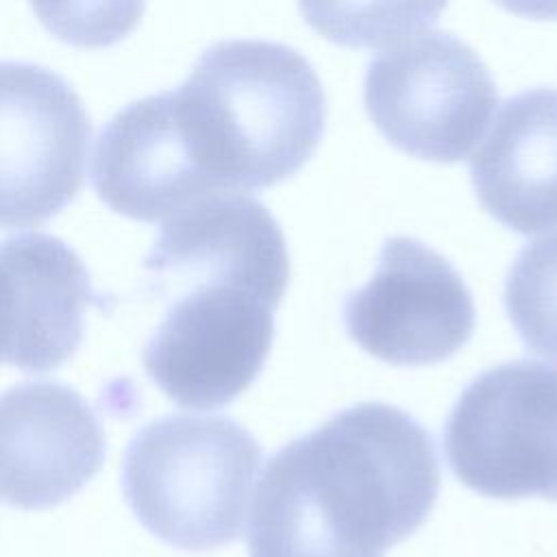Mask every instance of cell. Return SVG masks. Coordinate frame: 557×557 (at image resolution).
Wrapping results in <instances>:
<instances>
[{"instance_id": "14", "label": "cell", "mask_w": 557, "mask_h": 557, "mask_svg": "<svg viewBox=\"0 0 557 557\" xmlns=\"http://www.w3.org/2000/svg\"><path fill=\"white\" fill-rule=\"evenodd\" d=\"M503 298L524 346L557 359V231L522 246L509 265Z\"/></svg>"}, {"instance_id": "6", "label": "cell", "mask_w": 557, "mask_h": 557, "mask_svg": "<svg viewBox=\"0 0 557 557\" xmlns=\"http://www.w3.org/2000/svg\"><path fill=\"white\" fill-rule=\"evenodd\" d=\"M144 344L146 374L176 405L218 409L259 376L274 339L281 298L233 281H194L168 294Z\"/></svg>"}, {"instance_id": "11", "label": "cell", "mask_w": 557, "mask_h": 557, "mask_svg": "<svg viewBox=\"0 0 557 557\" xmlns=\"http://www.w3.org/2000/svg\"><path fill=\"white\" fill-rule=\"evenodd\" d=\"M78 252L50 233L0 242V361L24 372L59 368L78 348L89 307L102 305Z\"/></svg>"}, {"instance_id": "9", "label": "cell", "mask_w": 557, "mask_h": 557, "mask_svg": "<svg viewBox=\"0 0 557 557\" xmlns=\"http://www.w3.org/2000/svg\"><path fill=\"white\" fill-rule=\"evenodd\" d=\"M107 440L94 407L59 381H24L0 394V500L48 509L102 468Z\"/></svg>"}, {"instance_id": "1", "label": "cell", "mask_w": 557, "mask_h": 557, "mask_svg": "<svg viewBox=\"0 0 557 557\" xmlns=\"http://www.w3.org/2000/svg\"><path fill=\"white\" fill-rule=\"evenodd\" d=\"M431 433L387 403H357L278 448L259 479L250 557H385L431 513Z\"/></svg>"}, {"instance_id": "2", "label": "cell", "mask_w": 557, "mask_h": 557, "mask_svg": "<svg viewBox=\"0 0 557 557\" xmlns=\"http://www.w3.org/2000/svg\"><path fill=\"white\" fill-rule=\"evenodd\" d=\"M168 94L178 137L209 191L289 178L324 133L322 83L296 48L278 41H215Z\"/></svg>"}, {"instance_id": "3", "label": "cell", "mask_w": 557, "mask_h": 557, "mask_svg": "<svg viewBox=\"0 0 557 557\" xmlns=\"http://www.w3.org/2000/svg\"><path fill=\"white\" fill-rule=\"evenodd\" d=\"M261 457V444L231 418L161 416L128 442L122 492L152 535L209 550L239 535Z\"/></svg>"}, {"instance_id": "10", "label": "cell", "mask_w": 557, "mask_h": 557, "mask_svg": "<svg viewBox=\"0 0 557 557\" xmlns=\"http://www.w3.org/2000/svg\"><path fill=\"white\" fill-rule=\"evenodd\" d=\"M157 296L205 278L235 281L283 298L289 252L274 215L242 191L200 196L170 215L144 259Z\"/></svg>"}, {"instance_id": "5", "label": "cell", "mask_w": 557, "mask_h": 557, "mask_svg": "<svg viewBox=\"0 0 557 557\" xmlns=\"http://www.w3.org/2000/svg\"><path fill=\"white\" fill-rule=\"evenodd\" d=\"M444 453L483 496L557 500V363L513 359L476 374L448 413Z\"/></svg>"}, {"instance_id": "13", "label": "cell", "mask_w": 557, "mask_h": 557, "mask_svg": "<svg viewBox=\"0 0 557 557\" xmlns=\"http://www.w3.org/2000/svg\"><path fill=\"white\" fill-rule=\"evenodd\" d=\"M483 209L507 228L533 235L557 226V87L509 96L470 157Z\"/></svg>"}, {"instance_id": "4", "label": "cell", "mask_w": 557, "mask_h": 557, "mask_svg": "<svg viewBox=\"0 0 557 557\" xmlns=\"http://www.w3.org/2000/svg\"><path fill=\"white\" fill-rule=\"evenodd\" d=\"M424 11L381 44L363 78V104L387 141L418 159L453 163L483 135L498 102L483 59L459 37L433 28Z\"/></svg>"}, {"instance_id": "7", "label": "cell", "mask_w": 557, "mask_h": 557, "mask_svg": "<svg viewBox=\"0 0 557 557\" xmlns=\"http://www.w3.org/2000/svg\"><path fill=\"white\" fill-rule=\"evenodd\" d=\"M91 122L57 72L0 61V228L37 226L85 183Z\"/></svg>"}, {"instance_id": "8", "label": "cell", "mask_w": 557, "mask_h": 557, "mask_svg": "<svg viewBox=\"0 0 557 557\" xmlns=\"http://www.w3.org/2000/svg\"><path fill=\"white\" fill-rule=\"evenodd\" d=\"M346 333L372 357L394 366L450 359L476 322L461 274L420 239H385L370 281L342 307Z\"/></svg>"}, {"instance_id": "12", "label": "cell", "mask_w": 557, "mask_h": 557, "mask_svg": "<svg viewBox=\"0 0 557 557\" xmlns=\"http://www.w3.org/2000/svg\"><path fill=\"white\" fill-rule=\"evenodd\" d=\"M91 183L113 211L168 220L209 191L178 137L170 94L159 91L122 107L98 133Z\"/></svg>"}]
</instances>
